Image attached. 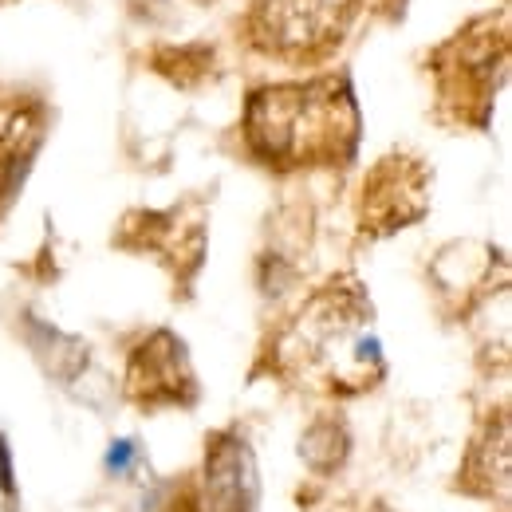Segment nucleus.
<instances>
[{
	"label": "nucleus",
	"mask_w": 512,
	"mask_h": 512,
	"mask_svg": "<svg viewBox=\"0 0 512 512\" xmlns=\"http://www.w3.org/2000/svg\"><path fill=\"white\" fill-rule=\"evenodd\" d=\"M130 453H134V446H130V442L111 446V457H107V461H111V469H119V473H123V469H127V461H130Z\"/></svg>",
	"instance_id": "obj_13"
},
{
	"label": "nucleus",
	"mask_w": 512,
	"mask_h": 512,
	"mask_svg": "<svg viewBox=\"0 0 512 512\" xmlns=\"http://www.w3.org/2000/svg\"><path fill=\"white\" fill-rule=\"evenodd\" d=\"M430 64L438 79V107L453 123L485 127L509 71V20L501 12L469 20L434 52Z\"/></svg>",
	"instance_id": "obj_3"
},
{
	"label": "nucleus",
	"mask_w": 512,
	"mask_h": 512,
	"mask_svg": "<svg viewBox=\"0 0 512 512\" xmlns=\"http://www.w3.org/2000/svg\"><path fill=\"white\" fill-rule=\"evenodd\" d=\"M0 489H4V501H8V509H12L16 485H12V457H8V442H4V438H0Z\"/></svg>",
	"instance_id": "obj_12"
},
{
	"label": "nucleus",
	"mask_w": 512,
	"mask_h": 512,
	"mask_svg": "<svg viewBox=\"0 0 512 512\" xmlns=\"http://www.w3.org/2000/svg\"><path fill=\"white\" fill-rule=\"evenodd\" d=\"M40 138H44V111L40 107H20L0 127V209L24 186V174L40 150Z\"/></svg>",
	"instance_id": "obj_9"
},
{
	"label": "nucleus",
	"mask_w": 512,
	"mask_h": 512,
	"mask_svg": "<svg viewBox=\"0 0 512 512\" xmlns=\"http://www.w3.org/2000/svg\"><path fill=\"white\" fill-rule=\"evenodd\" d=\"M166 512H205V505H201V493H197L193 485H182V489L170 497Z\"/></svg>",
	"instance_id": "obj_11"
},
{
	"label": "nucleus",
	"mask_w": 512,
	"mask_h": 512,
	"mask_svg": "<svg viewBox=\"0 0 512 512\" xmlns=\"http://www.w3.org/2000/svg\"><path fill=\"white\" fill-rule=\"evenodd\" d=\"M245 142L276 174L347 166L359 150V103L347 75L264 83L245 99Z\"/></svg>",
	"instance_id": "obj_2"
},
{
	"label": "nucleus",
	"mask_w": 512,
	"mask_h": 512,
	"mask_svg": "<svg viewBox=\"0 0 512 512\" xmlns=\"http://www.w3.org/2000/svg\"><path fill=\"white\" fill-rule=\"evenodd\" d=\"M434 197V170L410 154L390 150L383 154L359 190V233L363 237H394L426 217Z\"/></svg>",
	"instance_id": "obj_5"
},
{
	"label": "nucleus",
	"mask_w": 512,
	"mask_h": 512,
	"mask_svg": "<svg viewBox=\"0 0 512 512\" xmlns=\"http://www.w3.org/2000/svg\"><path fill=\"white\" fill-rule=\"evenodd\" d=\"M272 371L335 398L367 394L383 383L386 359L367 288L355 276H335L316 288L276 331Z\"/></svg>",
	"instance_id": "obj_1"
},
{
	"label": "nucleus",
	"mask_w": 512,
	"mask_h": 512,
	"mask_svg": "<svg viewBox=\"0 0 512 512\" xmlns=\"http://www.w3.org/2000/svg\"><path fill=\"white\" fill-rule=\"evenodd\" d=\"M457 485L473 497H505L509 493V406L489 414L481 434L461 461Z\"/></svg>",
	"instance_id": "obj_8"
},
{
	"label": "nucleus",
	"mask_w": 512,
	"mask_h": 512,
	"mask_svg": "<svg viewBox=\"0 0 512 512\" xmlns=\"http://www.w3.org/2000/svg\"><path fill=\"white\" fill-rule=\"evenodd\" d=\"M363 0H249L245 40L280 64H323L343 48Z\"/></svg>",
	"instance_id": "obj_4"
},
{
	"label": "nucleus",
	"mask_w": 512,
	"mask_h": 512,
	"mask_svg": "<svg viewBox=\"0 0 512 512\" xmlns=\"http://www.w3.org/2000/svg\"><path fill=\"white\" fill-rule=\"evenodd\" d=\"M347 449H351V438H347V426L335 418V414H323L316 418L308 430H304V438H300V453L308 457V465L312 469H339L343 461H347Z\"/></svg>",
	"instance_id": "obj_10"
},
{
	"label": "nucleus",
	"mask_w": 512,
	"mask_h": 512,
	"mask_svg": "<svg viewBox=\"0 0 512 512\" xmlns=\"http://www.w3.org/2000/svg\"><path fill=\"white\" fill-rule=\"evenodd\" d=\"M127 398L142 410L193 406L201 383L193 375L190 351L174 331H150L127 359Z\"/></svg>",
	"instance_id": "obj_6"
},
{
	"label": "nucleus",
	"mask_w": 512,
	"mask_h": 512,
	"mask_svg": "<svg viewBox=\"0 0 512 512\" xmlns=\"http://www.w3.org/2000/svg\"><path fill=\"white\" fill-rule=\"evenodd\" d=\"M201 505L205 512H256L260 509V473L253 446L237 430H217L205 442L201 465Z\"/></svg>",
	"instance_id": "obj_7"
},
{
	"label": "nucleus",
	"mask_w": 512,
	"mask_h": 512,
	"mask_svg": "<svg viewBox=\"0 0 512 512\" xmlns=\"http://www.w3.org/2000/svg\"><path fill=\"white\" fill-rule=\"evenodd\" d=\"M197 4H213V0H197Z\"/></svg>",
	"instance_id": "obj_14"
}]
</instances>
